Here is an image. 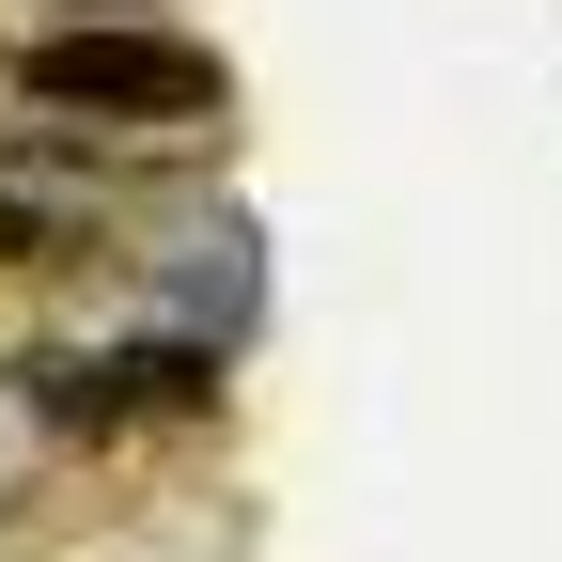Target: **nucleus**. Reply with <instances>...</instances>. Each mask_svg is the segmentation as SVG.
Returning a JSON list of instances; mask_svg holds the SVG:
<instances>
[{"mask_svg": "<svg viewBox=\"0 0 562 562\" xmlns=\"http://www.w3.org/2000/svg\"><path fill=\"white\" fill-rule=\"evenodd\" d=\"M16 391L47 422H157V406H203V344H47L16 360Z\"/></svg>", "mask_w": 562, "mask_h": 562, "instance_id": "2", "label": "nucleus"}, {"mask_svg": "<svg viewBox=\"0 0 562 562\" xmlns=\"http://www.w3.org/2000/svg\"><path fill=\"white\" fill-rule=\"evenodd\" d=\"M94 250V220L79 203H47V188H0V266H79Z\"/></svg>", "mask_w": 562, "mask_h": 562, "instance_id": "3", "label": "nucleus"}, {"mask_svg": "<svg viewBox=\"0 0 562 562\" xmlns=\"http://www.w3.org/2000/svg\"><path fill=\"white\" fill-rule=\"evenodd\" d=\"M94 16H125V0H94Z\"/></svg>", "mask_w": 562, "mask_h": 562, "instance_id": "4", "label": "nucleus"}, {"mask_svg": "<svg viewBox=\"0 0 562 562\" xmlns=\"http://www.w3.org/2000/svg\"><path fill=\"white\" fill-rule=\"evenodd\" d=\"M16 94L63 125H203L220 110V63L157 16H79V32H32L16 47Z\"/></svg>", "mask_w": 562, "mask_h": 562, "instance_id": "1", "label": "nucleus"}]
</instances>
